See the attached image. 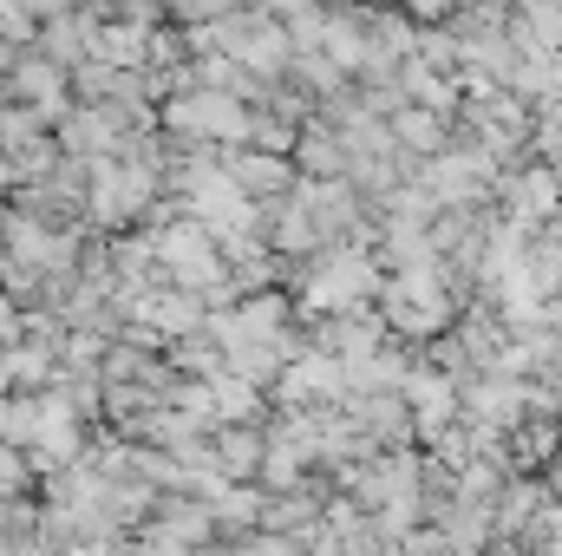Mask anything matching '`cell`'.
I'll list each match as a JSON object with an SVG mask.
<instances>
[{
	"mask_svg": "<svg viewBox=\"0 0 562 556\" xmlns=\"http://www.w3.org/2000/svg\"><path fill=\"white\" fill-rule=\"evenodd\" d=\"M216 164H223V170H229V184H236V190H249L256 203L288 190V157H276V151H256V144H229V151H216Z\"/></svg>",
	"mask_w": 562,
	"mask_h": 556,
	"instance_id": "cell-1",
	"label": "cell"
},
{
	"mask_svg": "<svg viewBox=\"0 0 562 556\" xmlns=\"http://www.w3.org/2000/svg\"><path fill=\"white\" fill-rule=\"evenodd\" d=\"M210 445H216L223 478H236V485L262 478V458H269V432H262V425H216Z\"/></svg>",
	"mask_w": 562,
	"mask_h": 556,
	"instance_id": "cell-2",
	"label": "cell"
},
{
	"mask_svg": "<svg viewBox=\"0 0 562 556\" xmlns=\"http://www.w3.org/2000/svg\"><path fill=\"white\" fill-rule=\"evenodd\" d=\"M170 26H216L229 13H243V0H164Z\"/></svg>",
	"mask_w": 562,
	"mask_h": 556,
	"instance_id": "cell-3",
	"label": "cell"
},
{
	"mask_svg": "<svg viewBox=\"0 0 562 556\" xmlns=\"http://www.w3.org/2000/svg\"><path fill=\"white\" fill-rule=\"evenodd\" d=\"M307 157V170H340V144H321V138H301L294 144Z\"/></svg>",
	"mask_w": 562,
	"mask_h": 556,
	"instance_id": "cell-4",
	"label": "cell"
}]
</instances>
